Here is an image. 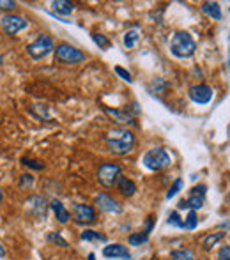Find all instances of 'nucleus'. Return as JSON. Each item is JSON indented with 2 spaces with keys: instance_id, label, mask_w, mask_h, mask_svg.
Here are the masks:
<instances>
[{
  "instance_id": "obj_38",
  "label": "nucleus",
  "mask_w": 230,
  "mask_h": 260,
  "mask_svg": "<svg viewBox=\"0 0 230 260\" xmlns=\"http://www.w3.org/2000/svg\"><path fill=\"white\" fill-rule=\"evenodd\" d=\"M4 200V193H2V189H0V202Z\"/></svg>"
},
{
  "instance_id": "obj_31",
  "label": "nucleus",
  "mask_w": 230,
  "mask_h": 260,
  "mask_svg": "<svg viewBox=\"0 0 230 260\" xmlns=\"http://www.w3.org/2000/svg\"><path fill=\"white\" fill-rule=\"evenodd\" d=\"M46 237H48V241H52V243H55L57 246H60V248H68V241H65L64 237H62L58 232H50Z\"/></svg>"
},
{
  "instance_id": "obj_34",
  "label": "nucleus",
  "mask_w": 230,
  "mask_h": 260,
  "mask_svg": "<svg viewBox=\"0 0 230 260\" xmlns=\"http://www.w3.org/2000/svg\"><path fill=\"white\" fill-rule=\"evenodd\" d=\"M152 226H154V218H152V216H149L147 221H145V230H144V232L145 234H151Z\"/></svg>"
},
{
  "instance_id": "obj_15",
  "label": "nucleus",
  "mask_w": 230,
  "mask_h": 260,
  "mask_svg": "<svg viewBox=\"0 0 230 260\" xmlns=\"http://www.w3.org/2000/svg\"><path fill=\"white\" fill-rule=\"evenodd\" d=\"M204 200H206V197L191 195V193H189L188 199L181 200V202L177 204V207L179 209H188V211H199V209H202V206H204Z\"/></svg>"
},
{
  "instance_id": "obj_20",
  "label": "nucleus",
  "mask_w": 230,
  "mask_h": 260,
  "mask_svg": "<svg viewBox=\"0 0 230 260\" xmlns=\"http://www.w3.org/2000/svg\"><path fill=\"white\" fill-rule=\"evenodd\" d=\"M140 39V30H138L137 27L131 28V30H127L126 34H124L122 38V43H124V48L126 50H131L135 48V45H137V41Z\"/></svg>"
},
{
  "instance_id": "obj_28",
  "label": "nucleus",
  "mask_w": 230,
  "mask_h": 260,
  "mask_svg": "<svg viewBox=\"0 0 230 260\" xmlns=\"http://www.w3.org/2000/svg\"><path fill=\"white\" fill-rule=\"evenodd\" d=\"M182 186H184V181H182V179H175L174 184L170 186V189H169V191H167V200L174 199V197L177 195V193L182 189Z\"/></svg>"
},
{
  "instance_id": "obj_4",
  "label": "nucleus",
  "mask_w": 230,
  "mask_h": 260,
  "mask_svg": "<svg viewBox=\"0 0 230 260\" xmlns=\"http://www.w3.org/2000/svg\"><path fill=\"white\" fill-rule=\"evenodd\" d=\"M53 52H55V60L64 66H75L85 60V53L76 48V46L69 45V43H60V45H57Z\"/></svg>"
},
{
  "instance_id": "obj_9",
  "label": "nucleus",
  "mask_w": 230,
  "mask_h": 260,
  "mask_svg": "<svg viewBox=\"0 0 230 260\" xmlns=\"http://www.w3.org/2000/svg\"><path fill=\"white\" fill-rule=\"evenodd\" d=\"M213 89L206 83H196V85H191L188 89V98L195 105H209L213 101Z\"/></svg>"
},
{
  "instance_id": "obj_32",
  "label": "nucleus",
  "mask_w": 230,
  "mask_h": 260,
  "mask_svg": "<svg viewBox=\"0 0 230 260\" xmlns=\"http://www.w3.org/2000/svg\"><path fill=\"white\" fill-rule=\"evenodd\" d=\"M16 9V2L13 0H0V11H13Z\"/></svg>"
},
{
  "instance_id": "obj_35",
  "label": "nucleus",
  "mask_w": 230,
  "mask_h": 260,
  "mask_svg": "<svg viewBox=\"0 0 230 260\" xmlns=\"http://www.w3.org/2000/svg\"><path fill=\"white\" fill-rule=\"evenodd\" d=\"M0 258H6V250H4V244L0 243Z\"/></svg>"
},
{
  "instance_id": "obj_27",
  "label": "nucleus",
  "mask_w": 230,
  "mask_h": 260,
  "mask_svg": "<svg viewBox=\"0 0 230 260\" xmlns=\"http://www.w3.org/2000/svg\"><path fill=\"white\" fill-rule=\"evenodd\" d=\"M199 226V218H196V211H189L188 216L184 219V229L188 230H195Z\"/></svg>"
},
{
  "instance_id": "obj_39",
  "label": "nucleus",
  "mask_w": 230,
  "mask_h": 260,
  "mask_svg": "<svg viewBox=\"0 0 230 260\" xmlns=\"http://www.w3.org/2000/svg\"><path fill=\"white\" fill-rule=\"evenodd\" d=\"M228 182H230V174H228ZM228 199H230V195H228Z\"/></svg>"
},
{
  "instance_id": "obj_7",
  "label": "nucleus",
  "mask_w": 230,
  "mask_h": 260,
  "mask_svg": "<svg viewBox=\"0 0 230 260\" xmlns=\"http://www.w3.org/2000/svg\"><path fill=\"white\" fill-rule=\"evenodd\" d=\"M27 206V212L36 219H46L48 216V211H50V204L45 197L41 195H32L30 199L25 202Z\"/></svg>"
},
{
  "instance_id": "obj_26",
  "label": "nucleus",
  "mask_w": 230,
  "mask_h": 260,
  "mask_svg": "<svg viewBox=\"0 0 230 260\" xmlns=\"http://www.w3.org/2000/svg\"><path fill=\"white\" fill-rule=\"evenodd\" d=\"M21 165L27 168H32V170H43L45 168V163L39 159H32V157H21Z\"/></svg>"
},
{
  "instance_id": "obj_24",
  "label": "nucleus",
  "mask_w": 230,
  "mask_h": 260,
  "mask_svg": "<svg viewBox=\"0 0 230 260\" xmlns=\"http://www.w3.org/2000/svg\"><path fill=\"white\" fill-rule=\"evenodd\" d=\"M90 38H92V41L96 43L101 50H108L112 46V41L103 34H90Z\"/></svg>"
},
{
  "instance_id": "obj_14",
  "label": "nucleus",
  "mask_w": 230,
  "mask_h": 260,
  "mask_svg": "<svg viewBox=\"0 0 230 260\" xmlns=\"http://www.w3.org/2000/svg\"><path fill=\"white\" fill-rule=\"evenodd\" d=\"M50 209H52L53 214H55V219L58 223H62V225H65V223L71 219V212L64 207V204H62L60 200H57V199L52 200V202H50Z\"/></svg>"
},
{
  "instance_id": "obj_10",
  "label": "nucleus",
  "mask_w": 230,
  "mask_h": 260,
  "mask_svg": "<svg viewBox=\"0 0 230 260\" xmlns=\"http://www.w3.org/2000/svg\"><path fill=\"white\" fill-rule=\"evenodd\" d=\"M105 113L114 120L115 124H119L120 127H127V126H133L137 120H135V113L127 108H110V106H103Z\"/></svg>"
},
{
  "instance_id": "obj_18",
  "label": "nucleus",
  "mask_w": 230,
  "mask_h": 260,
  "mask_svg": "<svg viewBox=\"0 0 230 260\" xmlns=\"http://www.w3.org/2000/svg\"><path fill=\"white\" fill-rule=\"evenodd\" d=\"M52 9L53 14H60V16H69V14L75 13L76 6L71 2H65V0H55L52 2Z\"/></svg>"
},
{
  "instance_id": "obj_29",
  "label": "nucleus",
  "mask_w": 230,
  "mask_h": 260,
  "mask_svg": "<svg viewBox=\"0 0 230 260\" xmlns=\"http://www.w3.org/2000/svg\"><path fill=\"white\" fill-rule=\"evenodd\" d=\"M169 225L177 226V229H184V219H182L181 216H179L177 211H172L169 214Z\"/></svg>"
},
{
  "instance_id": "obj_11",
  "label": "nucleus",
  "mask_w": 230,
  "mask_h": 260,
  "mask_svg": "<svg viewBox=\"0 0 230 260\" xmlns=\"http://www.w3.org/2000/svg\"><path fill=\"white\" fill-rule=\"evenodd\" d=\"M73 216H75V221L80 225H92L96 221V209L87 204H75Z\"/></svg>"
},
{
  "instance_id": "obj_12",
  "label": "nucleus",
  "mask_w": 230,
  "mask_h": 260,
  "mask_svg": "<svg viewBox=\"0 0 230 260\" xmlns=\"http://www.w3.org/2000/svg\"><path fill=\"white\" fill-rule=\"evenodd\" d=\"M94 204L100 207V211L108 212V214H120V212L124 211V207L120 206L115 199H112L110 195H107V193H100V195H96Z\"/></svg>"
},
{
  "instance_id": "obj_1",
  "label": "nucleus",
  "mask_w": 230,
  "mask_h": 260,
  "mask_svg": "<svg viewBox=\"0 0 230 260\" xmlns=\"http://www.w3.org/2000/svg\"><path fill=\"white\" fill-rule=\"evenodd\" d=\"M105 142L108 145V151L114 152L117 156H126L135 151L137 145V138H135L133 131L127 127H114L105 135Z\"/></svg>"
},
{
  "instance_id": "obj_30",
  "label": "nucleus",
  "mask_w": 230,
  "mask_h": 260,
  "mask_svg": "<svg viewBox=\"0 0 230 260\" xmlns=\"http://www.w3.org/2000/svg\"><path fill=\"white\" fill-rule=\"evenodd\" d=\"M114 71H115V75L119 76V78H122V80H124V82L133 83V76H131V73L127 71V69H124L122 66H115Z\"/></svg>"
},
{
  "instance_id": "obj_19",
  "label": "nucleus",
  "mask_w": 230,
  "mask_h": 260,
  "mask_svg": "<svg viewBox=\"0 0 230 260\" xmlns=\"http://www.w3.org/2000/svg\"><path fill=\"white\" fill-rule=\"evenodd\" d=\"M227 236L225 232H214V234H207L206 237H204V241H202V248L206 251H209V250H213L214 246H216L218 243H220L223 237Z\"/></svg>"
},
{
  "instance_id": "obj_36",
  "label": "nucleus",
  "mask_w": 230,
  "mask_h": 260,
  "mask_svg": "<svg viewBox=\"0 0 230 260\" xmlns=\"http://www.w3.org/2000/svg\"><path fill=\"white\" fill-rule=\"evenodd\" d=\"M227 68H230V34H228V57H227Z\"/></svg>"
},
{
  "instance_id": "obj_13",
  "label": "nucleus",
  "mask_w": 230,
  "mask_h": 260,
  "mask_svg": "<svg viewBox=\"0 0 230 260\" xmlns=\"http://www.w3.org/2000/svg\"><path fill=\"white\" fill-rule=\"evenodd\" d=\"M103 257L107 258H120V260H131V253L124 244L114 243V244H107L103 248Z\"/></svg>"
},
{
  "instance_id": "obj_21",
  "label": "nucleus",
  "mask_w": 230,
  "mask_h": 260,
  "mask_svg": "<svg viewBox=\"0 0 230 260\" xmlns=\"http://www.w3.org/2000/svg\"><path fill=\"white\" fill-rule=\"evenodd\" d=\"M80 239L82 241H101V243H107V236H103V234L96 232V230H83L82 234H80Z\"/></svg>"
},
{
  "instance_id": "obj_25",
  "label": "nucleus",
  "mask_w": 230,
  "mask_h": 260,
  "mask_svg": "<svg viewBox=\"0 0 230 260\" xmlns=\"http://www.w3.org/2000/svg\"><path fill=\"white\" fill-rule=\"evenodd\" d=\"M36 179L32 174H21L20 175V181H18V186H20L21 189H32V186H34Z\"/></svg>"
},
{
  "instance_id": "obj_5",
  "label": "nucleus",
  "mask_w": 230,
  "mask_h": 260,
  "mask_svg": "<svg viewBox=\"0 0 230 260\" xmlns=\"http://www.w3.org/2000/svg\"><path fill=\"white\" fill-rule=\"evenodd\" d=\"M120 177H122V168L117 163L107 161V163L100 165V168H97V181H100V184L105 186V188L115 186Z\"/></svg>"
},
{
  "instance_id": "obj_8",
  "label": "nucleus",
  "mask_w": 230,
  "mask_h": 260,
  "mask_svg": "<svg viewBox=\"0 0 230 260\" xmlns=\"http://www.w3.org/2000/svg\"><path fill=\"white\" fill-rule=\"evenodd\" d=\"M0 25H2L4 32L7 36H16L18 32L25 30L28 27V21L20 14H4L0 18Z\"/></svg>"
},
{
  "instance_id": "obj_40",
  "label": "nucleus",
  "mask_w": 230,
  "mask_h": 260,
  "mask_svg": "<svg viewBox=\"0 0 230 260\" xmlns=\"http://www.w3.org/2000/svg\"><path fill=\"white\" fill-rule=\"evenodd\" d=\"M228 13H230V9H228Z\"/></svg>"
},
{
  "instance_id": "obj_22",
  "label": "nucleus",
  "mask_w": 230,
  "mask_h": 260,
  "mask_svg": "<svg viewBox=\"0 0 230 260\" xmlns=\"http://www.w3.org/2000/svg\"><path fill=\"white\" fill-rule=\"evenodd\" d=\"M127 243H129L131 246H142V244L149 243V234L135 232V234H131V236L127 237Z\"/></svg>"
},
{
  "instance_id": "obj_16",
  "label": "nucleus",
  "mask_w": 230,
  "mask_h": 260,
  "mask_svg": "<svg viewBox=\"0 0 230 260\" xmlns=\"http://www.w3.org/2000/svg\"><path fill=\"white\" fill-rule=\"evenodd\" d=\"M200 11H202L206 16L213 18L214 21H220L221 18H223V13H221V7L218 2H204L202 6H200Z\"/></svg>"
},
{
  "instance_id": "obj_17",
  "label": "nucleus",
  "mask_w": 230,
  "mask_h": 260,
  "mask_svg": "<svg viewBox=\"0 0 230 260\" xmlns=\"http://www.w3.org/2000/svg\"><path fill=\"white\" fill-rule=\"evenodd\" d=\"M115 186L124 197H133L135 193H137V184H135V181H131L129 177H124V175L117 181Z\"/></svg>"
},
{
  "instance_id": "obj_33",
  "label": "nucleus",
  "mask_w": 230,
  "mask_h": 260,
  "mask_svg": "<svg viewBox=\"0 0 230 260\" xmlns=\"http://www.w3.org/2000/svg\"><path fill=\"white\" fill-rule=\"evenodd\" d=\"M218 260H230V246H221L218 251Z\"/></svg>"
},
{
  "instance_id": "obj_37",
  "label": "nucleus",
  "mask_w": 230,
  "mask_h": 260,
  "mask_svg": "<svg viewBox=\"0 0 230 260\" xmlns=\"http://www.w3.org/2000/svg\"><path fill=\"white\" fill-rule=\"evenodd\" d=\"M87 260H96V255H94V253H89V257H87Z\"/></svg>"
},
{
  "instance_id": "obj_3",
  "label": "nucleus",
  "mask_w": 230,
  "mask_h": 260,
  "mask_svg": "<svg viewBox=\"0 0 230 260\" xmlns=\"http://www.w3.org/2000/svg\"><path fill=\"white\" fill-rule=\"evenodd\" d=\"M142 163L147 170L151 172H161L172 165V156L169 154L165 147H154L147 151L142 157Z\"/></svg>"
},
{
  "instance_id": "obj_2",
  "label": "nucleus",
  "mask_w": 230,
  "mask_h": 260,
  "mask_svg": "<svg viewBox=\"0 0 230 260\" xmlns=\"http://www.w3.org/2000/svg\"><path fill=\"white\" fill-rule=\"evenodd\" d=\"M196 52V43L186 30H177L170 39V53L175 58H189Z\"/></svg>"
},
{
  "instance_id": "obj_23",
  "label": "nucleus",
  "mask_w": 230,
  "mask_h": 260,
  "mask_svg": "<svg viewBox=\"0 0 230 260\" xmlns=\"http://www.w3.org/2000/svg\"><path fill=\"white\" fill-rule=\"evenodd\" d=\"M170 258H172V260H195V255H193L191 250H186V248H182V250L170 251Z\"/></svg>"
},
{
  "instance_id": "obj_6",
  "label": "nucleus",
  "mask_w": 230,
  "mask_h": 260,
  "mask_svg": "<svg viewBox=\"0 0 230 260\" xmlns=\"http://www.w3.org/2000/svg\"><path fill=\"white\" fill-rule=\"evenodd\" d=\"M53 50H55V41L46 34H41L34 43H30V45L27 46V53L30 55L34 60H41V58L48 57Z\"/></svg>"
}]
</instances>
